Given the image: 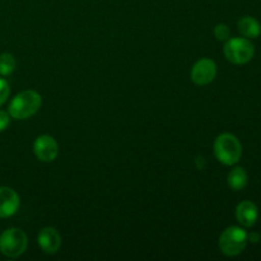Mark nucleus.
I'll use <instances>...</instances> for the list:
<instances>
[{
    "mask_svg": "<svg viewBox=\"0 0 261 261\" xmlns=\"http://www.w3.org/2000/svg\"><path fill=\"white\" fill-rule=\"evenodd\" d=\"M42 105V98L38 92L33 89H25L18 93L10 101L8 114L15 120H27L38 112Z\"/></svg>",
    "mask_w": 261,
    "mask_h": 261,
    "instance_id": "1",
    "label": "nucleus"
},
{
    "mask_svg": "<svg viewBox=\"0 0 261 261\" xmlns=\"http://www.w3.org/2000/svg\"><path fill=\"white\" fill-rule=\"evenodd\" d=\"M216 158L224 166H234L242 157V144L236 135L223 133L218 135L213 144Z\"/></svg>",
    "mask_w": 261,
    "mask_h": 261,
    "instance_id": "2",
    "label": "nucleus"
},
{
    "mask_svg": "<svg viewBox=\"0 0 261 261\" xmlns=\"http://www.w3.org/2000/svg\"><path fill=\"white\" fill-rule=\"evenodd\" d=\"M247 232L244 227L231 226L222 232L219 237V250L226 256H237L247 246Z\"/></svg>",
    "mask_w": 261,
    "mask_h": 261,
    "instance_id": "3",
    "label": "nucleus"
},
{
    "mask_svg": "<svg viewBox=\"0 0 261 261\" xmlns=\"http://www.w3.org/2000/svg\"><path fill=\"white\" fill-rule=\"evenodd\" d=\"M227 60L236 65H244L252 60L255 47L251 41L246 37H229L223 47Z\"/></svg>",
    "mask_w": 261,
    "mask_h": 261,
    "instance_id": "4",
    "label": "nucleus"
},
{
    "mask_svg": "<svg viewBox=\"0 0 261 261\" xmlns=\"http://www.w3.org/2000/svg\"><path fill=\"white\" fill-rule=\"evenodd\" d=\"M28 237L22 229L8 228L0 234V252L8 257H18L24 254Z\"/></svg>",
    "mask_w": 261,
    "mask_h": 261,
    "instance_id": "5",
    "label": "nucleus"
},
{
    "mask_svg": "<svg viewBox=\"0 0 261 261\" xmlns=\"http://www.w3.org/2000/svg\"><path fill=\"white\" fill-rule=\"evenodd\" d=\"M191 81L196 86H208L217 75V65L212 59L204 58L196 61L191 68Z\"/></svg>",
    "mask_w": 261,
    "mask_h": 261,
    "instance_id": "6",
    "label": "nucleus"
},
{
    "mask_svg": "<svg viewBox=\"0 0 261 261\" xmlns=\"http://www.w3.org/2000/svg\"><path fill=\"white\" fill-rule=\"evenodd\" d=\"M33 152L41 162H53L59 154V144L51 135H40L33 143Z\"/></svg>",
    "mask_w": 261,
    "mask_h": 261,
    "instance_id": "7",
    "label": "nucleus"
},
{
    "mask_svg": "<svg viewBox=\"0 0 261 261\" xmlns=\"http://www.w3.org/2000/svg\"><path fill=\"white\" fill-rule=\"evenodd\" d=\"M20 199L12 188L0 186V218H9L19 209Z\"/></svg>",
    "mask_w": 261,
    "mask_h": 261,
    "instance_id": "8",
    "label": "nucleus"
},
{
    "mask_svg": "<svg viewBox=\"0 0 261 261\" xmlns=\"http://www.w3.org/2000/svg\"><path fill=\"white\" fill-rule=\"evenodd\" d=\"M37 242L45 254L54 255L60 250L61 236L54 227H45L38 233Z\"/></svg>",
    "mask_w": 261,
    "mask_h": 261,
    "instance_id": "9",
    "label": "nucleus"
},
{
    "mask_svg": "<svg viewBox=\"0 0 261 261\" xmlns=\"http://www.w3.org/2000/svg\"><path fill=\"white\" fill-rule=\"evenodd\" d=\"M236 219L244 228L255 226L259 219V208L250 200H244L236 206Z\"/></svg>",
    "mask_w": 261,
    "mask_h": 261,
    "instance_id": "10",
    "label": "nucleus"
},
{
    "mask_svg": "<svg viewBox=\"0 0 261 261\" xmlns=\"http://www.w3.org/2000/svg\"><path fill=\"white\" fill-rule=\"evenodd\" d=\"M237 27H239L240 33H241L242 37H246L249 40L251 38H257L261 35V24L259 20L254 17H242L241 19L237 23Z\"/></svg>",
    "mask_w": 261,
    "mask_h": 261,
    "instance_id": "11",
    "label": "nucleus"
},
{
    "mask_svg": "<svg viewBox=\"0 0 261 261\" xmlns=\"http://www.w3.org/2000/svg\"><path fill=\"white\" fill-rule=\"evenodd\" d=\"M228 186L234 191H240L245 189L249 182V176L244 167H234L229 171L228 177H227Z\"/></svg>",
    "mask_w": 261,
    "mask_h": 261,
    "instance_id": "12",
    "label": "nucleus"
},
{
    "mask_svg": "<svg viewBox=\"0 0 261 261\" xmlns=\"http://www.w3.org/2000/svg\"><path fill=\"white\" fill-rule=\"evenodd\" d=\"M15 59L12 54H0V75L7 76L14 71Z\"/></svg>",
    "mask_w": 261,
    "mask_h": 261,
    "instance_id": "13",
    "label": "nucleus"
},
{
    "mask_svg": "<svg viewBox=\"0 0 261 261\" xmlns=\"http://www.w3.org/2000/svg\"><path fill=\"white\" fill-rule=\"evenodd\" d=\"M214 36L218 41H227L231 37V30L224 23H219L214 27Z\"/></svg>",
    "mask_w": 261,
    "mask_h": 261,
    "instance_id": "14",
    "label": "nucleus"
},
{
    "mask_svg": "<svg viewBox=\"0 0 261 261\" xmlns=\"http://www.w3.org/2000/svg\"><path fill=\"white\" fill-rule=\"evenodd\" d=\"M9 93V84H8V82L4 78H0V106H3L7 102Z\"/></svg>",
    "mask_w": 261,
    "mask_h": 261,
    "instance_id": "15",
    "label": "nucleus"
},
{
    "mask_svg": "<svg viewBox=\"0 0 261 261\" xmlns=\"http://www.w3.org/2000/svg\"><path fill=\"white\" fill-rule=\"evenodd\" d=\"M9 124H10L9 114L0 110V133L4 132V130L9 126Z\"/></svg>",
    "mask_w": 261,
    "mask_h": 261,
    "instance_id": "16",
    "label": "nucleus"
},
{
    "mask_svg": "<svg viewBox=\"0 0 261 261\" xmlns=\"http://www.w3.org/2000/svg\"><path fill=\"white\" fill-rule=\"evenodd\" d=\"M247 241L251 242V244H259L261 241V234L257 232H251V233H247Z\"/></svg>",
    "mask_w": 261,
    "mask_h": 261,
    "instance_id": "17",
    "label": "nucleus"
}]
</instances>
